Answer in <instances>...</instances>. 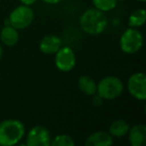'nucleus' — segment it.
Listing matches in <instances>:
<instances>
[{
    "label": "nucleus",
    "mask_w": 146,
    "mask_h": 146,
    "mask_svg": "<svg viewBox=\"0 0 146 146\" xmlns=\"http://www.w3.org/2000/svg\"><path fill=\"white\" fill-rule=\"evenodd\" d=\"M1 56H2V46L0 44V58H1Z\"/></svg>",
    "instance_id": "aec40b11"
},
{
    "label": "nucleus",
    "mask_w": 146,
    "mask_h": 146,
    "mask_svg": "<svg viewBox=\"0 0 146 146\" xmlns=\"http://www.w3.org/2000/svg\"><path fill=\"white\" fill-rule=\"evenodd\" d=\"M51 135L44 126H35L27 134L26 144L28 146H49Z\"/></svg>",
    "instance_id": "6e6552de"
},
{
    "label": "nucleus",
    "mask_w": 146,
    "mask_h": 146,
    "mask_svg": "<svg viewBox=\"0 0 146 146\" xmlns=\"http://www.w3.org/2000/svg\"><path fill=\"white\" fill-rule=\"evenodd\" d=\"M80 26L82 30L90 35H98L107 26V19L103 12L98 9H88L80 17Z\"/></svg>",
    "instance_id": "f03ea898"
},
{
    "label": "nucleus",
    "mask_w": 146,
    "mask_h": 146,
    "mask_svg": "<svg viewBox=\"0 0 146 146\" xmlns=\"http://www.w3.org/2000/svg\"><path fill=\"white\" fill-rule=\"evenodd\" d=\"M143 37L140 31L135 28H128L120 38V48L127 54H134L142 47Z\"/></svg>",
    "instance_id": "20e7f679"
},
{
    "label": "nucleus",
    "mask_w": 146,
    "mask_h": 146,
    "mask_svg": "<svg viewBox=\"0 0 146 146\" xmlns=\"http://www.w3.org/2000/svg\"><path fill=\"white\" fill-rule=\"evenodd\" d=\"M128 132L132 146H144L146 144V126L144 124L134 125Z\"/></svg>",
    "instance_id": "9d476101"
},
{
    "label": "nucleus",
    "mask_w": 146,
    "mask_h": 146,
    "mask_svg": "<svg viewBox=\"0 0 146 146\" xmlns=\"http://www.w3.org/2000/svg\"><path fill=\"white\" fill-rule=\"evenodd\" d=\"M61 47V39L56 35H47L40 41L39 48L45 54H54Z\"/></svg>",
    "instance_id": "1a4fd4ad"
},
{
    "label": "nucleus",
    "mask_w": 146,
    "mask_h": 146,
    "mask_svg": "<svg viewBox=\"0 0 146 146\" xmlns=\"http://www.w3.org/2000/svg\"><path fill=\"white\" fill-rule=\"evenodd\" d=\"M129 131V125L126 121L122 119L115 120L111 123L109 127V132L111 136L115 137H122Z\"/></svg>",
    "instance_id": "4468645a"
},
{
    "label": "nucleus",
    "mask_w": 146,
    "mask_h": 146,
    "mask_svg": "<svg viewBox=\"0 0 146 146\" xmlns=\"http://www.w3.org/2000/svg\"><path fill=\"white\" fill-rule=\"evenodd\" d=\"M78 87L86 95H94L97 90V85L95 81L87 75L80 76L78 79Z\"/></svg>",
    "instance_id": "ddd939ff"
},
{
    "label": "nucleus",
    "mask_w": 146,
    "mask_h": 146,
    "mask_svg": "<svg viewBox=\"0 0 146 146\" xmlns=\"http://www.w3.org/2000/svg\"><path fill=\"white\" fill-rule=\"evenodd\" d=\"M75 142L72 139V137L66 134H61L54 138L51 141L50 145L52 146H74Z\"/></svg>",
    "instance_id": "f3484780"
},
{
    "label": "nucleus",
    "mask_w": 146,
    "mask_h": 146,
    "mask_svg": "<svg viewBox=\"0 0 146 146\" xmlns=\"http://www.w3.org/2000/svg\"><path fill=\"white\" fill-rule=\"evenodd\" d=\"M146 19V12L143 8H140L132 12L129 16V26L131 27H140L145 23Z\"/></svg>",
    "instance_id": "2eb2a0df"
},
{
    "label": "nucleus",
    "mask_w": 146,
    "mask_h": 146,
    "mask_svg": "<svg viewBox=\"0 0 146 146\" xmlns=\"http://www.w3.org/2000/svg\"><path fill=\"white\" fill-rule=\"evenodd\" d=\"M113 143V139L110 134L104 131H97L88 136L86 139V146H110Z\"/></svg>",
    "instance_id": "9b49d317"
},
{
    "label": "nucleus",
    "mask_w": 146,
    "mask_h": 146,
    "mask_svg": "<svg viewBox=\"0 0 146 146\" xmlns=\"http://www.w3.org/2000/svg\"><path fill=\"white\" fill-rule=\"evenodd\" d=\"M128 91L138 100L146 99V76L143 72L134 73L128 80Z\"/></svg>",
    "instance_id": "423d86ee"
},
{
    "label": "nucleus",
    "mask_w": 146,
    "mask_h": 146,
    "mask_svg": "<svg viewBox=\"0 0 146 146\" xmlns=\"http://www.w3.org/2000/svg\"><path fill=\"white\" fill-rule=\"evenodd\" d=\"M96 92H98V95L102 99H115L123 92V83L115 76H107L100 80Z\"/></svg>",
    "instance_id": "7ed1b4c3"
},
{
    "label": "nucleus",
    "mask_w": 146,
    "mask_h": 146,
    "mask_svg": "<svg viewBox=\"0 0 146 146\" xmlns=\"http://www.w3.org/2000/svg\"><path fill=\"white\" fill-rule=\"evenodd\" d=\"M0 39L7 46H14L18 42L19 35L17 29L11 25H7L0 32Z\"/></svg>",
    "instance_id": "f8f14e48"
},
{
    "label": "nucleus",
    "mask_w": 146,
    "mask_h": 146,
    "mask_svg": "<svg viewBox=\"0 0 146 146\" xmlns=\"http://www.w3.org/2000/svg\"><path fill=\"white\" fill-rule=\"evenodd\" d=\"M138 1H141V2H144V1H145V0H138Z\"/></svg>",
    "instance_id": "412c9836"
},
{
    "label": "nucleus",
    "mask_w": 146,
    "mask_h": 146,
    "mask_svg": "<svg viewBox=\"0 0 146 146\" xmlns=\"http://www.w3.org/2000/svg\"><path fill=\"white\" fill-rule=\"evenodd\" d=\"M20 1H21V2H22L24 5H27V6L34 4V3L36 2V0H20Z\"/></svg>",
    "instance_id": "a211bd4d"
},
{
    "label": "nucleus",
    "mask_w": 146,
    "mask_h": 146,
    "mask_svg": "<svg viewBox=\"0 0 146 146\" xmlns=\"http://www.w3.org/2000/svg\"><path fill=\"white\" fill-rule=\"evenodd\" d=\"M25 128L21 121L7 119L0 123V145L12 146L18 143L24 136Z\"/></svg>",
    "instance_id": "f257e3e1"
},
{
    "label": "nucleus",
    "mask_w": 146,
    "mask_h": 146,
    "mask_svg": "<svg viewBox=\"0 0 146 146\" xmlns=\"http://www.w3.org/2000/svg\"><path fill=\"white\" fill-rule=\"evenodd\" d=\"M34 19L33 10L27 5H21L14 9L9 16V23L16 29H24L32 23Z\"/></svg>",
    "instance_id": "39448f33"
},
{
    "label": "nucleus",
    "mask_w": 146,
    "mask_h": 146,
    "mask_svg": "<svg viewBox=\"0 0 146 146\" xmlns=\"http://www.w3.org/2000/svg\"><path fill=\"white\" fill-rule=\"evenodd\" d=\"M76 63L75 54L70 47L59 48L55 56V65L62 72H68L74 68Z\"/></svg>",
    "instance_id": "0eeeda50"
},
{
    "label": "nucleus",
    "mask_w": 146,
    "mask_h": 146,
    "mask_svg": "<svg viewBox=\"0 0 146 146\" xmlns=\"http://www.w3.org/2000/svg\"><path fill=\"white\" fill-rule=\"evenodd\" d=\"M92 1L95 8L102 12L112 10L117 4V0H92Z\"/></svg>",
    "instance_id": "dca6fc26"
},
{
    "label": "nucleus",
    "mask_w": 146,
    "mask_h": 146,
    "mask_svg": "<svg viewBox=\"0 0 146 146\" xmlns=\"http://www.w3.org/2000/svg\"><path fill=\"white\" fill-rule=\"evenodd\" d=\"M45 3H48V4H57L61 1V0H43Z\"/></svg>",
    "instance_id": "6ab92c4d"
}]
</instances>
